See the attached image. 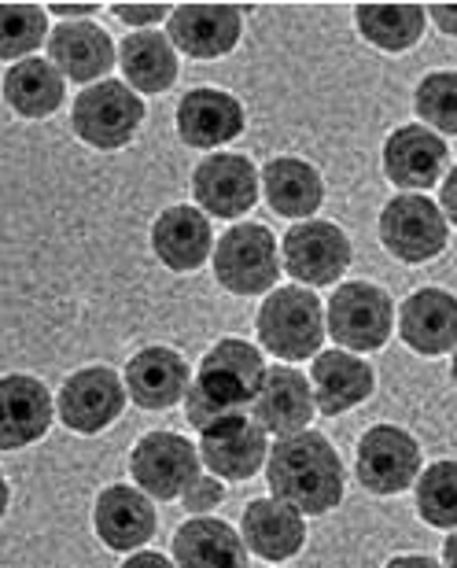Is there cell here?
I'll use <instances>...</instances> for the list:
<instances>
[{
  "label": "cell",
  "mask_w": 457,
  "mask_h": 568,
  "mask_svg": "<svg viewBox=\"0 0 457 568\" xmlns=\"http://www.w3.org/2000/svg\"><path fill=\"white\" fill-rule=\"evenodd\" d=\"M395 328V303L380 284L347 281L339 284L325 311V336H333L351 355H369L387 344Z\"/></svg>",
  "instance_id": "obj_5"
},
{
  "label": "cell",
  "mask_w": 457,
  "mask_h": 568,
  "mask_svg": "<svg viewBox=\"0 0 457 568\" xmlns=\"http://www.w3.org/2000/svg\"><path fill=\"white\" fill-rule=\"evenodd\" d=\"M93 525H97V536L104 539V547L119 554H133L155 536L159 520H155L152 498L144 491H136L130 484H114L100 491Z\"/></svg>",
  "instance_id": "obj_20"
},
{
  "label": "cell",
  "mask_w": 457,
  "mask_h": 568,
  "mask_svg": "<svg viewBox=\"0 0 457 568\" xmlns=\"http://www.w3.org/2000/svg\"><path fill=\"white\" fill-rule=\"evenodd\" d=\"M100 4H49L52 16H60L63 22H85L89 16H97Z\"/></svg>",
  "instance_id": "obj_37"
},
{
  "label": "cell",
  "mask_w": 457,
  "mask_h": 568,
  "mask_svg": "<svg viewBox=\"0 0 457 568\" xmlns=\"http://www.w3.org/2000/svg\"><path fill=\"white\" fill-rule=\"evenodd\" d=\"M358 480L373 495H398L420 476V447L406 428L373 425L358 439Z\"/></svg>",
  "instance_id": "obj_11"
},
{
  "label": "cell",
  "mask_w": 457,
  "mask_h": 568,
  "mask_svg": "<svg viewBox=\"0 0 457 568\" xmlns=\"http://www.w3.org/2000/svg\"><path fill=\"white\" fill-rule=\"evenodd\" d=\"M454 565H457V539L450 536L443 542V568H454Z\"/></svg>",
  "instance_id": "obj_41"
},
{
  "label": "cell",
  "mask_w": 457,
  "mask_h": 568,
  "mask_svg": "<svg viewBox=\"0 0 457 568\" xmlns=\"http://www.w3.org/2000/svg\"><path fill=\"white\" fill-rule=\"evenodd\" d=\"M251 417L258 422V428L266 436L288 439L311 428L314 422V395L311 381L292 366H266L262 369L258 392L251 399Z\"/></svg>",
  "instance_id": "obj_15"
},
{
  "label": "cell",
  "mask_w": 457,
  "mask_h": 568,
  "mask_svg": "<svg viewBox=\"0 0 457 568\" xmlns=\"http://www.w3.org/2000/svg\"><path fill=\"white\" fill-rule=\"evenodd\" d=\"M8 503H11V491H8V480H4V473H0V517L8 514Z\"/></svg>",
  "instance_id": "obj_42"
},
{
  "label": "cell",
  "mask_w": 457,
  "mask_h": 568,
  "mask_svg": "<svg viewBox=\"0 0 457 568\" xmlns=\"http://www.w3.org/2000/svg\"><path fill=\"white\" fill-rule=\"evenodd\" d=\"M417 514L425 525L450 531L457 525V503H454V484H457V465L436 462L428 465L425 476H417Z\"/></svg>",
  "instance_id": "obj_32"
},
{
  "label": "cell",
  "mask_w": 457,
  "mask_h": 568,
  "mask_svg": "<svg viewBox=\"0 0 457 568\" xmlns=\"http://www.w3.org/2000/svg\"><path fill=\"white\" fill-rule=\"evenodd\" d=\"M144 100L133 93L125 82H93L85 85L82 93L74 97L71 108V130L78 141H85L89 148H100V152H114V148H125L136 130L144 122Z\"/></svg>",
  "instance_id": "obj_4"
},
{
  "label": "cell",
  "mask_w": 457,
  "mask_h": 568,
  "mask_svg": "<svg viewBox=\"0 0 457 568\" xmlns=\"http://www.w3.org/2000/svg\"><path fill=\"white\" fill-rule=\"evenodd\" d=\"M262 347L281 362H303L322 351L325 339V303L303 284L273 288L255 317Z\"/></svg>",
  "instance_id": "obj_3"
},
{
  "label": "cell",
  "mask_w": 457,
  "mask_h": 568,
  "mask_svg": "<svg viewBox=\"0 0 457 568\" xmlns=\"http://www.w3.org/2000/svg\"><path fill=\"white\" fill-rule=\"evenodd\" d=\"M67 82L49 60H19L4 74V100L22 119H49L63 108Z\"/></svg>",
  "instance_id": "obj_29"
},
{
  "label": "cell",
  "mask_w": 457,
  "mask_h": 568,
  "mask_svg": "<svg viewBox=\"0 0 457 568\" xmlns=\"http://www.w3.org/2000/svg\"><path fill=\"white\" fill-rule=\"evenodd\" d=\"M362 38L384 52L414 49L425 33V8L420 4H358L354 8Z\"/></svg>",
  "instance_id": "obj_30"
},
{
  "label": "cell",
  "mask_w": 457,
  "mask_h": 568,
  "mask_svg": "<svg viewBox=\"0 0 457 568\" xmlns=\"http://www.w3.org/2000/svg\"><path fill=\"white\" fill-rule=\"evenodd\" d=\"M130 476L144 495L170 503L200 476V454L177 432H148L130 454Z\"/></svg>",
  "instance_id": "obj_10"
},
{
  "label": "cell",
  "mask_w": 457,
  "mask_h": 568,
  "mask_svg": "<svg viewBox=\"0 0 457 568\" xmlns=\"http://www.w3.org/2000/svg\"><path fill=\"white\" fill-rule=\"evenodd\" d=\"M428 16L436 19V22H439V30H443V33H447V38H450V33H454V27H457V19H454V8H450V4H431V8H428Z\"/></svg>",
  "instance_id": "obj_40"
},
{
  "label": "cell",
  "mask_w": 457,
  "mask_h": 568,
  "mask_svg": "<svg viewBox=\"0 0 457 568\" xmlns=\"http://www.w3.org/2000/svg\"><path fill=\"white\" fill-rule=\"evenodd\" d=\"M174 568H247L236 528L214 517H192L174 531Z\"/></svg>",
  "instance_id": "obj_27"
},
{
  "label": "cell",
  "mask_w": 457,
  "mask_h": 568,
  "mask_svg": "<svg viewBox=\"0 0 457 568\" xmlns=\"http://www.w3.org/2000/svg\"><path fill=\"white\" fill-rule=\"evenodd\" d=\"M262 351L247 339H219L200 358L196 381L185 388V417L192 428H207L228 414H244L262 381Z\"/></svg>",
  "instance_id": "obj_2"
},
{
  "label": "cell",
  "mask_w": 457,
  "mask_h": 568,
  "mask_svg": "<svg viewBox=\"0 0 457 568\" xmlns=\"http://www.w3.org/2000/svg\"><path fill=\"white\" fill-rule=\"evenodd\" d=\"M122 384L141 410H170L185 399L189 362L170 347H144L130 358Z\"/></svg>",
  "instance_id": "obj_22"
},
{
  "label": "cell",
  "mask_w": 457,
  "mask_h": 568,
  "mask_svg": "<svg viewBox=\"0 0 457 568\" xmlns=\"http://www.w3.org/2000/svg\"><path fill=\"white\" fill-rule=\"evenodd\" d=\"M125 410V384L108 366L78 369L74 377L63 381L60 399H55V414L60 422L78 432V436H97V432L111 428Z\"/></svg>",
  "instance_id": "obj_9"
},
{
  "label": "cell",
  "mask_w": 457,
  "mask_h": 568,
  "mask_svg": "<svg viewBox=\"0 0 457 568\" xmlns=\"http://www.w3.org/2000/svg\"><path fill=\"white\" fill-rule=\"evenodd\" d=\"M284 270L306 284V288H325L336 284L351 266V236L339 230L336 222L325 219H306L295 222L281 241Z\"/></svg>",
  "instance_id": "obj_8"
},
{
  "label": "cell",
  "mask_w": 457,
  "mask_h": 568,
  "mask_svg": "<svg viewBox=\"0 0 457 568\" xmlns=\"http://www.w3.org/2000/svg\"><path fill=\"white\" fill-rule=\"evenodd\" d=\"M266 432L247 414H228L200 428V465H207L219 480H251L266 465Z\"/></svg>",
  "instance_id": "obj_12"
},
{
  "label": "cell",
  "mask_w": 457,
  "mask_h": 568,
  "mask_svg": "<svg viewBox=\"0 0 457 568\" xmlns=\"http://www.w3.org/2000/svg\"><path fill=\"white\" fill-rule=\"evenodd\" d=\"M55 403L49 388L30 373L0 377V450H22L49 436Z\"/></svg>",
  "instance_id": "obj_17"
},
{
  "label": "cell",
  "mask_w": 457,
  "mask_h": 568,
  "mask_svg": "<svg viewBox=\"0 0 457 568\" xmlns=\"http://www.w3.org/2000/svg\"><path fill=\"white\" fill-rule=\"evenodd\" d=\"M240 542L262 561H288L303 550L306 520L277 498H255L240 520Z\"/></svg>",
  "instance_id": "obj_23"
},
{
  "label": "cell",
  "mask_w": 457,
  "mask_h": 568,
  "mask_svg": "<svg viewBox=\"0 0 457 568\" xmlns=\"http://www.w3.org/2000/svg\"><path fill=\"white\" fill-rule=\"evenodd\" d=\"M192 196L203 214L240 219L258 203V170L247 155L219 152L192 170Z\"/></svg>",
  "instance_id": "obj_14"
},
{
  "label": "cell",
  "mask_w": 457,
  "mask_h": 568,
  "mask_svg": "<svg viewBox=\"0 0 457 568\" xmlns=\"http://www.w3.org/2000/svg\"><path fill=\"white\" fill-rule=\"evenodd\" d=\"M114 16H119L125 27H155V22H163L170 16V4H114L111 8Z\"/></svg>",
  "instance_id": "obj_35"
},
{
  "label": "cell",
  "mask_w": 457,
  "mask_h": 568,
  "mask_svg": "<svg viewBox=\"0 0 457 568\" xmlns=\"http://www.w3.org/2000/svg\"><path fill=\"white\" fill-rule=\"evenodd\" d=\"M119 568H174V565H170L163 554H155V550H136Z\"/></svg>",
  "instance_id": "obj_38"
},
{
  "label": "cell",
  "mask_w": 457,
  "mask_h": 568,
  "mask_svg": "<svg viewBox=\"0 0 457 568\" xmlns=\"http://www.w3.org/2000/svg\"><path fill=\"white\" fill-rule=\"evenodd\" d=\"M225 498V487L219 476H196V480H189V487L181 491V503H185L189 514H207V509H219Z\"/></svg>",
  "instance_id": "obj_34"
},
{
  "label": "cell",
  "mask_w": 457,
  "mask_h": 568,
  "mask_svg": "<svg viewBox=\"0 0 457 568\" xmlns=\"http://www.w3.org/2000/svg\"><path fill=\"white\" fill-rule=\"evenodd\" d=\"M244 126H247L244 104L233 93H225V89H211V85L189 89L177 104V138L189 148L211 152V148L236 141Z\"/></svg>",
  "instance_id": "obj_16"
},
{
  "label": "cell",
  "mask_w": 457,
  "mask_h": 568,
  "mask_svg": "<svg viewBox=\"0 0 457 568\" xmlns=\"http://www.w3.org/2000/svg\"><path fill=\"white\" fill-rule=\"evenodd\" d=\"M266 484L270 498L292 506L295 514L322 517L343 503V462L336 447L322 432H299V436L277 439L266 450Z\"/></svg>",
  "instance_id": "obj_1"
},
{
  "label": "cell",
  "mask_w": 457,
  "mask_h": 568,
  "mask_svg": "<svg viewBox=\"0 0 457 568\" xmlns=\"http://www.w3.org/2000/svg\"><path fill=\"white\" fill-rule=\"evenodd\" d=\"M49 63L63 74V82H104V74L114 67V41L97 22H60L49 30Z\"/></svg>",
  "instance_id": "obj_19"
},
{
  "label": "cell",
  "mask_w": 457,
  "mask_h": 568,
  "mask_svg": "<svg viewBox=\"0 0 457 568\" xmlns=\"http://www.w3.org/2000/svg\"><path fill=\"white\" fill-rule=\"evenodd\" d=\"M450 148L425 126H403L384 141V174L406 192H425L447 174Z\"/></svg>",
  "instance_id": "obj_18"
},
{
  "label": "cell",
  "mask_w": 457,
  "mask_h": 568,
  "mask_svg": "<svg viewBox=\"0 0 457 568\" xmlns=\"http://www.w3.org/2000/svg\"><path fill=\"white\" fill-rule=\"evenodd\" d=\"M49 41V16L38 4H0V60H30Z\"/></svg>",
  "instance_id": "obj_31"
},
{
  "label": "cell",
  "mask_w": 457,
  "mask_h": 568,
  "mask_svg": "<svg viewBox=\"0 0 457 568\" xmlns=\"http://www.w3.org/2000/svg\"><path fill=\"white\" fill-rule=\"evenodd\" d=\"M244 11L236 4H177L166 16V41L192 60H219L240 44Z\"/></svg>",
  "instance_id": "obj_13"
},
{
  "label": "cell",
  "mask_w": 457,
  "mask_h": 568,
  "mask_svg": "<svg viewBox=\"0 0 457 568\" xmlns=\"http://www.w3.org/2000/svg\"><path fill=\"white\" fill-rule=\"evenodd\" d=\"M211 247H214L211 219L200 207H189V203L166 207L152 225V252L174 274L200 270L211 258Z\"/></svg>",
  "instance_id": "obj_21"
},
{
  "label": "cell",
  "mask_w": 457,
  "mask_h": 568,
  "mask_svg": "<svg viewBox=\"0 0 457 568\" xmlns=\"http://www.w3.org/2000/svg\"><path fill=\"white\" fill-rule=\"evenodd\" d=\"M211 252H214V277L233 295H262L281 277L277 241L258 222L233 225V230L219 236V244Z\"/></svg>",
  "instance_id": "obj_6"
},
{
  "label": "cell",
  "mask_w": 457,
  "mask_h": 568,
  "mask_svg": "<svg viewBox=\"0 0 457 568\" xmlns=\"http://www.w3.org/2000/svg\"><path fill=\"white\" fill-rule=\"evenodd\" d=\"M398 336L417 355H447L457 339V306L447 288H417L398 306Z\"/></svg>",
  "instance_id": "obj_25"
},
{
  "label": "cell",
  "mask_w": 457,
  "mask_h": 568,
  "mask_svg": "<svg viewBox=\"0 0 457 568\" xmlns=\"http://www.w3.org/2000/svg\"><path fill=\"white\" fill-rule=\"evenodd\" d=\"M439 214L447 222L457 214V170H450V174L443 178V185H439Z\"/></svg>",
  "instance_id": "obj_36"
},
{
  "label": "cell",
  "mask_w": 457,
  "mask_h": 568,
  "mask_svg": "<svg viewBox=\"0 0 457 568\" xmlns=\"http://www.w3.org/2000/svg\"><path fill=\"white\" fill-rule=\"evenodd\" d=\"M380 241L398 263H428L447 252L450 222L425 192H398L380 211Z\"/></svg>",
  "instance_id": "obj_7"
},
{
  "label": "cell",
  "mask_w": 457,
  "mask_h": 568,
  "mask_svg": "<svg viewBox=\"0 0 457 568\" xmlns=\"http://www.w3.org/2000/svg\"><path fill=\"white\" fill-rule=\"evenodd\" d=\"M373 366L358 355H351V351H322L311 366L314 410H322L325 417L354 410V406L373 395Z\"/></svg>",
  "instance_id": "obj_24"
},
{
  "label": "cell",
  "mask_w": 457,
  "mask_h": 568,
  "mask_svg": "<svg viewBox=\"0 0 457 568\" xmlns=\"http://www.w3.org/2000/svg\"><path fill=\"white\" fill-rule=\"evenodd\" d=\"M414 108H417V115L425 119V130L436 126L439 138L443 133H457V78L450 71L428 74L425 82L417 85Z\"/></svg>",
  "instance_id": "obj_33"
},
{
  "label": "cell",
  "mask_w": 457,
  "mask_h": 568,
  "mask_svg": "<svg viewBox=\"0 0 457 568\" xmlns=\"http://www.w3.org/2000/svg\"><path fill=\"white\" fill-rule=\"evenodd\" d=\"M125 85L136 93H166L177 82V52L170 49L166 33L159 30H136L114 49Z\"/></svg>",
  "instance_id": "obj_28"
},
{
  "label": "cell",
  "mask_w": 457,
  "mask_h": 568,
  "mask_svg": "<svg viewBox=\"0 0 457 568\" xmlns=\"http://www.w3.org/2000/svg\"><path fill=\"white\" fill-rule=\"evenodd\" d=\"M384 568H443V565L425 558V554H403V558H392Z\"/></svg>",
  "instance_id": "obj_39"
},
{
  "label": "cell",
  "mask_w": 457,
  "mask_h": 568,
  "mask_svg": "<svg viewBox=\"0 0 457 568\" xmlns=\"http://www.w3.org/2000/svg\"><path fill=\"white\" fill-rule=\"evenodd\" d=\"M258 185L266 192V203L284 219H299L306 222L311 214H317V207L325 203V181L322 174L303 163L295 155H277L262 166Z\"/></svg>",
  "instance_id": "obj_26"
}]
</instances>
